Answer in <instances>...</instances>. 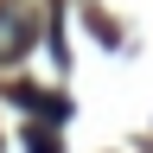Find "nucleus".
I'll use <instances>...</instances> for the list:
<instances>
[{"instance_id": "nucleus-1", "label": "nucleus", "mask_w": 153, "mask_h": 153, "mask_svg": "<svg viewBox=\"0 0 153 153\" xmlns=\"http://www.w3.org/2000/svg\"><path fill=\"white\" fill-rule=\"evenodd\" d=\"M38 38V13L26 0H0V70H19Z\"/></svg>"}]
</instances>
